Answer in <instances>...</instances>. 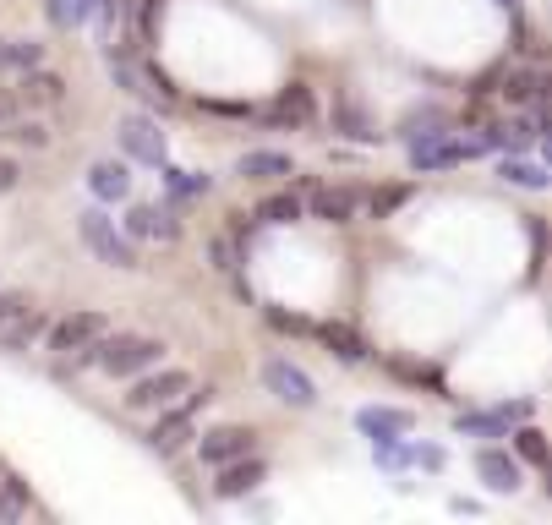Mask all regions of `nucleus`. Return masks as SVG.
<instances>
[{"mask_svg":"<svg viewBox=\"0 0 552 525\" xmlns=\"http://www.w3.org/2000/svg\"><path fill=\"white\" fill-rule=\"evenodd\" d=\"M159 33V0H143V39Z\"/></svg>","mask_w":552,"mask_h":525,"instance_id":"obj_38","label":"nucleus"},{"mask_svg":"<svg viewBox=\"0 0 552 525\" xmlns=\"http://www.w3.org/2000/svg\"><path fill=\"white\" fill-rule=\"evenodd\" d=\"M263 389L274 394L279 405H290V411H312V405H317L312 372L301 367V361H290V356H268L263 361Z\"/></svg>","mask_w":552,"mask_h":525,"instance_id":"obj_5","label":"nucleus"},{"mask_svg":"<svg viewBox=\"0 0 552 525\" xmlns=\"http://www.w3.org/2000/svg\"><path fill=\"white\" fill-rule=\"evenodd\" d=\"M99 334H110V312L99 307H82V312H66V318H55L50 329H44V340H50L55 356H77V350H88Z\"/></svg>","mask_w":552,"mask_h":525,"instance_id":"obj_6","label":"nucleus"},{"mask_svg":"<svg viewBox=\"0 0 552 525\" xmlns=\"http://www.w3.org/2000/svg\"><path fill=\"white\" fill-rule=\"evenodd\" d=\"M328 126H334L339 137H350V143H378V126H372V115L361 110V99H350V93H339V99H334Z\"/></svg>","mask_w":552,"mask_h":525,"instance_id":"obj_19","label":"nucleus"},{"mask_svg":"<svg viewBox=\"0 0 552 525\" xmlns=\"http://www.w3.org/2000/svg\"><path fill=\"white\" fill-rule=\"evenodd\" d=\"M164 175V192H170V203H192V197H208L214 192V175H192V170H175L170 159L159 165Z\"/></svg>","mask_w":552,"mask_h":525,"instance_id":"obj_23","label":"nucleus"},{"mask_svg":"<svg viewBox=\"0 0 552 525\" xmlns=\"http://www.w3.org/2000/svg\"><path fill=\"white\" fill-rule=\"evenodd\" d=\"M301 214H307V203H301L296 192H268V197H257V208H252L257 225H296Z\"/></svg>","mask_w":552,"mask_h":525,"instance_id":"obj_22","label":"nucleus"},{"mask_svg":"<svg viewBox=\"0 0 552 525\" xmlns=\"http://www.w3.org/2000/svg\"><path fill=\"white\" fill-rule=\"evenodd\" d=\"M498 181L520 186V192H547V170L536 165V159H525V154H503L498 159Z\"/></svg>","mask_w":552,"mask_h":525,"instance_id":"obj_24","label":"nucleus"},{"mask_svg":"<svg viewBox=\"0 0 552 525\" xmlns=\"http://www.w3.org/2000/svg\"><path fill=\"white\" fill-rule=\"evenodd\" d=\"M28 307H33V301L22 296V290H0V329H6L11 318H22V312H28Z\"/></svg>","mask_w":552,"mask_h":525,"instance_id":"obj_35","label":"nucleus"},{"mask_svg":"<svg viewBox=\"0 0 552 525\" xmlns=\"http://www.w3.org/2000/svg\"><path fill=\"white\" fill-rule=\"evenodd\" d=\"M44 329H50V318H44L39 307H28V312H22V318H11L6 329H0V350H28V345L39 340Z\"/></svg>","mask_w":552,"mask_h":525,"instance_id":"obj_26","label":"nucleus"},{"mask_svg":"<svg viewBox=\"0 0 552 525\" xmlns=\"http://www.w3.org/2000/svg\"><path fill=\"white\" fill-rule=\"evenodd\" d=\"M268 318V329H279V334H312V318H301V312H285V307H268L263 312Z\"/></svg>","mask_w":552,"mask_h":525,"instance_id":"obj_34","label":"nucleus"},{"mask_svg":"<svg viewBox=\"0 0 552 525\" xmlns=\"http://www.w3.org/2000/svg\"><path fill=\"white\" fill-rule=\"evenodd\" d=\"M443 132H449V115H443L438 104H427V110L405 115V126H399V137H405V148H416V143H432V137H443Z\"/></svg>","mask_w":552,"mask_h":525,"instance_id":"obj_25","label":"nucleus"},{"mask_svg":"<svg viewBox=\"0 0 552 525\" xmlns=\"http://www.w3.org/2000/svg\"><path fill=\"white\" fill-rule=\"evenodd\" d=\"M0 132H6L17 148H50V132H44L39 121H17V115H11V121L0 126Z\"/></svg>","mask_w":552,"mask_h":525,"instance_id":"obj_31","label":"nucleus"},{"mask_svg":"<svg viewBox=\"0 0 552 525\" xmlns=\"http://www.w3.org/2000/svg\"><path fill=\"white\" fill-rule=\"evenodd\" d=\"M356 427L361 438H372V449H389V443H399L416 427V416L399 411V405H367V411H356Z\"/></svg>","mask_w":552,"mask_h":525,"instance_id":"obj_12","label":"nucleus"},{"mask_svg":"<svg viewBox=\"0 0 552 525\" xmlns=\"http://www.w3.org/2000/svg\"><path fill=\"white\" fill-rule=\"evenodd\" d=\"M509 438H514V460H525V465H547V433H542V427L514 422V427H509Z\"/></svg>","mask_w":552,"mask_h":525,"instance_id":"obj_28","label":"nucleus"},{"mask_svg":"<svg viewBox=\"0 0 552 525\" xmlns=\"http://www.w3.org/2000/svg\"><path fill=\"white\" fill-rule=\"evenodd\" d=\"M192 389V372L186 367H148L132 378V389H126V411H164L170 400H181V394Z\"/></svg>","mask_w":552,"mask_h":525,"instance_id":"obj_4","label":"nucleus"},{"mask_svg":"<svg viewBox=\"0 0 552 525\" xmlns=\"http://www.w3.org/2000/svg\"><path fill=\"white\" fill-rule=\"evenodd\" d=\"M0 44H6V39H0Z\"/></svg>","mask_w":552,"mask_h":525,"instance_id":"obj_41","label":"nucleus"},{"mask_svg":"<svg viewBox=\"0 0 552 525\" xmlns=\"http://www.w3.org/2000/svg\"><path fill=\"white\" fill-rule=\"evenodd\" d=\"M115 132H121V148L137 159V165H154L159 170L164 159H170V137H164L159 121H148V115H126Z\"/></svg>","mask_w":552,"mask_h":525,"instance_id":"obj_8","label":"nucleus"},{"mask_svg":"<svg viewBox=\"0 0 552 525\" xmlns=\"http://www.w3.org/2000/svg\"><path fill=\"white\" fill-rule=\"evenodd\" d=\"M405 197H410V192H405V186H383V192H372V197H361V203H367V208H372V219H389V214H394V208H399V203H405Z\"/></svg>","mask_w":552,"mask_h":525,"instance_id":"obj_33","label":"nucleus"},{"mask_svg":"<svg viewBox=\"0 0 552 525\" xmlns=\"http://www.w3.org/2000/svg\"><path fill=\"white\" fill-rule=\"evenodd\" d=\"M476 476H481V482H487V493H520V482H525V476H520V460H514V454L509 449H481L476 454Z\"/></svg>","mask_w":552,"mask_h":525,"instance_id":"obj_16","label":"nucleus"},{"mask_svg":"<svg viewBox=\"0 0 552 525\" xmlns=\"http://www.w3.org/2000/svg\"><path fill=\"white\" fill-rule=\"evenodd\" d=\"M307 214L323 219V225H350V219L361 214V192L356 186H312Z\"/></svg>","mask_w":552,"mask_h":525,"instance_id":"obj_14","label":"nucleus"},{"mask_svg":"<svg viewBox=\"0 0 552 525\" xmlns=\"http://www.w3.org/2000/svg\"><path fill=\"white\" fill-rule=\"evenodd\" d=\"M121 230L132 241H148V236H159V241H175L181 236V219L170 214V208H148V203H132L126 208V219H121Z\"/></svg>","mask_w":552,"mask_h":525,"instance_id":"obj_15","label":"nucleus"},{"mask_svg":"<svg viewBox=\"0 0 552 525\" xmlns=\"http://www.w3.org/2000/svg\"><path fill=\"white\" fill-rule=\"evenodd\" d=\"M236 175H246V181H290V175H296V159H290L285 148H246L236 159Z\"/></svg>","mask_w":552,"mask_h":525,"instance_id":"obj_17","label":"nucleus"},{"mask_svg":"<svg viewBox=\"0 0 552 525\" xmlns=\"http://www.w3.org/2000/svg\"><path fill=\"white\" fill-rule=\"evenodd\" d=\"M252 449H257V433H252V427H241V422L214 427V433H203V438H197V454H203V465L241 460V454H252Z\"/></svg>","mask_w":552,"mask_h":525,"instance_id":"obj_13","label":"nucleus"},{"mask_svg":"<svg viewBox=\"0 0 552 525\" xmlns=\"http://www.w3.org/2000/svg\"><path fill=\"white\" fill-rule=\"evenodd\" d=\"M531 411H536L531 400L498 405V411H471V416H460V422H454V433H460V438H509V427L514 422H531Z\"/></svg>","mask_w":552,"mask_h":525,"instance_id":"obj_9","label":"nucleus"},{"mask_svg":"<svg viewBox=\"0 0 552 525\" xmlns=\"http://www.w3.org/2000/svg\"><path fill=\"white\" fill-rule=\"evenodd\" d=\"M0 66H6V72L44 66V44H39V39H6V44H0Z\"/></svg>","mask_w":552,"mask_h":525,"instance_id":"obj_29","label":"nucleus"},{"mask_svg":"<svg viewBox=\"0 0 552 525\" xmlns=\"http://www.w3.org/2000/svg\"><path fill=\"white\" fill-rule=\"evenodd\" d=\"M17 99L22 104H61L66 99V83L55 72H44V66H28V72H22V83H17Z\"/></svg>","mask_w":552,"mask_h":525,"instance_id":"obj_21","label":"nucleus"},{"mask_svg":"<svg viewBox=\"0 0 552 525\" xmlns=\"http://www.w3.org/2000/svg\"><path fill=\"white\" fill-rule=\"evenodd\" d=\"M28 504H33L28 482H22L17 471H0V525L22 520V515H28Z\"/></svg>","mask_w":552,"mask_h":525,"instance_id":"obj_27","label":"nucleus"},{"mask_svg":"<svg viewBox=\"0 0 552 525\" xmlns=\"http://www.w3.org/2000/svg\"><path fill=\"white\" fill-rule=\"evenodd\" d=\"M312 334L328 345V356L345 361V367H356V361L372 356V345L361 340V329H350V323H334V318H328V323H312Z\"/></svg>","mask_w":552,"mask_h":525,"instance_id":"obj_18","label":"nucleus"},{"mask_svg":"<svg viewBox=\"0 0 552 525\" xmlns=\"http://www.w3.org/2000/svg\"><path fill=\"white\" fill-rule=\"evenodd\" d=\"M263 121H268V126H279V132H301V126H312V121H317V99H312V88H307V83L279 88V99L263 110Z\"/></svg>","mask_w":552,"mask_h":525,"instance_id":"obj_10","label":"nucleus"},{"mask_svg":"<svg viewBox=\"0 0 552 525\" xmlns=\"http://www.w3.org/2000/svg\"><path fill=\"white\" fill-rule=\"evenodd\" d=\"M77 236H82V247L93 252L99 263H110V268H121V274H132V268H143V258H137V241L126 236L121 225H115L104 208H88V214H77Z\"/></svg>","mask_w":552,"mask_h":525,"instance_id":"obj_2","label":"nucleus"},{"mask_svg":"<svg viewBox=\"0 0 552 525\" xmlns=\"http://www.w3.org/2000/svg\"><path fill=\"white\" fill-rule=\"evenodd\" d=\"M77 361L110 372V378H137V372L164 361V340H154V334H99L88 350H77Z\"/></svg>","mask_w":552,"mask_h":525,"instance_id":"obj_1","label":"nucleus"},{"mask_svg":"<svg viewBox=\"0 0 552 525\" xmlns=\"http://www.w3.org/2000/svg\"><path fill=\"white\" fill-rule=\"evenodd\" d=\"M208 252H214V268H219V274H236V268L246 263L241 247H236V236H214V241H208Z\"/></svg>","mask_w":552,"mask_h":525,"instance_id":"obj_32","label":"nucleus"},{"mask_svg":"<svg viewBox=\"0 0 552 525\" xmlns=\"http://www.w3.org/2000/svg\"><path fill=\"white\" fill-rule=\"evenodd\" d=\"M88 192L99 197V203H126V197H132V170H126L121 159H99V165L88 170Z\"/></svg>","mask_w":552,"mask_h":525,"instance_id":"obj_20","label":"nucleus"},{"mask_svg":"<svg viewBox=\"0 0 552 525\" xmlns=\"http://www.w3.org/2000/svg\"><path fill=\"white\" fill-rule=\"evenodd\" d=\"M11 115H17V99H11V93H6V88H0V126H6V121H11Z\"/></svg>","mask_w":552,"mask_h":525,"instance_id":"obj_39","label":"nucleus"},{"mask_svg":"<svg viewBox=\"0 0 552 525\" xmlns=\"http://www.w3.org/2000/svg\"><path fill=\"white\" fill-rule=\"evenodd\" d=\"M17 186H22V165H17V159H6V154H0V197H6V192H17Z\"/></svg>","mask_w":552,"mask_h":525,"instance_id":"obj_36","label":"nucleus"},{"mask_svg":"<svg viewBox=\"0 0 552 525\" xmlns=\"http://www.w3.org/2000/svg\"><path fill=\"white\" fill-rule=\"evenodd\" d=\"M503 99H509V104H531V110H542V104H547V88H542V77H536V72H520V77H509Z\"/></svg>","mask_w":552,"mask_h":525,"instance_id":"obj_30","label":"nucleus"},{"mask_svg":"<svg viewBox=\"0 0 552 525\" xmlns=\"http://www.w3.org/2000/svg\"><path fill=\"white\" fill-rule=\"evenodd\" d=\"M476 154H487L481 148V137H432V143H416L410 148V170L416 175H438V170H454V165H465V159H476Z\"/></svg>","mask_w":552,"mask_h":525,"instance_id":"obj_7","label":"nucleus"},{"mask_svg":"<svg viewBox=\"0 0 552 525\" xmlns=\"http://www.w3.org/2000/svg\"><path fill=\"white\" fill-rule=\"evenodd\" d=\"M50 17L61 22V28H77V0H50Z\"/></svg>","mask_w":552,"mask_h":525,"instance_id":"obj_37","label":"nucleus"},{"mask_svg":"<svg viewBox=\"0 0 552 525\" xmlns=\"http://www.w3.org/2000/svg\"><path fill=\"white\" fill-rule=\"evenodd\" d=\"M0 471H6V465H0Z\"/></svg>","mask_w":552,"mask_h":525,"instance_id":"obj_40","label":"nucleus"},{"mask_svg":"<svg viewBox=\"0 0 552 525\" xmlns=\"http://www.w3.org/2000/svg\"><path fill=\"white\" fill-rule=\"evenodd\" d=\"M208 400H214V389H186V400H170L159 411V422L148 427V449H159V454L186 449L192 433H197V416L208 411Z\"/></svg>","mask_w":552,"mask_h":525,"instance_id":"obj_3","label":"nucleus"},{"mask_svg":"<svg viewBox=\"0 0 552 525\" xmlns=\"http://www.w3.org/2000/svg\"><path fill=\"white\" fill-rule=\"evenodd\" d=\"M214 471H219V482H214V493L219 498H225V504H230V498H246V493H257V487H263L268 482V460H263V454H241V460H225V465H214Z\"/></svg>","mask_w":552,"mask_h":525,"instance_id":"obj_11","label":"nucleus"}]
</instances>
